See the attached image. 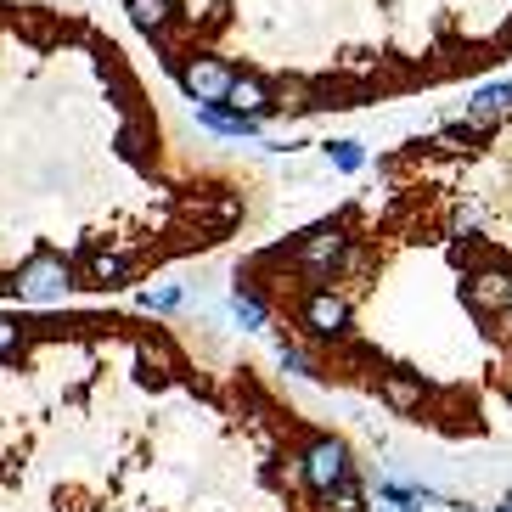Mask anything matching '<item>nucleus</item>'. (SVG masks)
Returning <instances> with one entry per match:
<instances>
[{"mask_svg": "<svg viewBox=\"0 0 512 512\" xmlns=\"http://www.w3.org/2000/svg\"><path fill=\"white\" fill-rule=\"evenodd\" d=\"M231 299L304 383L445 445H512V96L248 248Z\"/></svg>", "mask_w": 512, "mask_h": 512, "instance_id": "f257e3e1", "label": "nucleus"}, {"mask_svg": "<svg viewBox=\"0 0 512 512\" xmlns=\"http://www.w3.org/2000/svg\"><path fill=\"white\" fill-rule=\"evenodd\" d=\"M271 214V175L197 136L141 51L57 0H0V304H107Z\"/></svg>", "mask_w": 512, "mask_h": 512, "instance_id": "f03ea898", "label": "nucleus"}, {"mask_svg": "<svg viewBox=\"0 0 512 512\" xmlns=\"http://www.w3.org/2000/svg\"><path fill=\"white\" fill-rule=\"evenodd\" d=\"M51 512H372L355 439L265 361L124 304H17Z\"/></svg>", "mask_w": 512, "mask_h": 512, "instance_id": "7ed1b4c3", "label": "nucleus"}, {"mask_svg": "<svg viewBox=\"0 0 512 512\" xmlns=\"http://www.w3.org/2000/svg\"><path fill=\"white\" fill-rule=\"evenodd\" d=\"M152 68L231 130L349 119L512 68V0H119Z\"/></svg>", "mask_w": 512, "mask_h": 512, "instance_id": "20e7f679", "label": "nucleus"}, {"mask_svg": "<svg viewBox=\"0 0 512 512\" xmlns=\"http://www.w3.org/2000/svg\"><path fill=\"white\" fill-rule=\"evenodd\" d=\"M0 512H51L40 389L17 327V304H0Z\"/></svg>", "mask_w": 512, "mask_h": 512, "instance_id": "39448f33", "label": "nucleus"}]
</instances>
